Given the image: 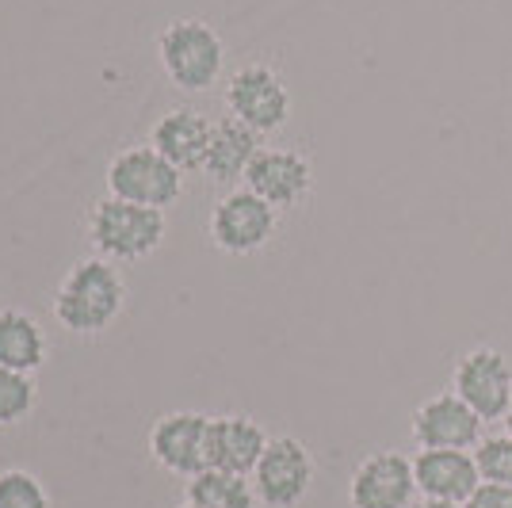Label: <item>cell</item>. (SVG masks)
Segmentation results:
<instances>
[{
  "mask_svg": "<svg viewBox=\"0 0 512 508\" xmlns=\"http://www.w3.org/2000/svg\"><path fill=\"white\" fill-rule=\"evenodd\" d=\"M127 306V283L104 256H85L62 276L54 291V321L73 337H100Z\"/></svg>",
  "mask_w": 512,
  "mask_h": 508,
  "instance_id": "obj_1",
  "label": "cell"
},
{
  "mask_svg": "<svg viewBox=\"0 0 512 508\" xmlns=\"http://www.w3.org/2000/svg\"><path fill=\"white\" fill-rule=\"evenodd\" d=\"M165 233H169L165 211L138 207L115 195L96 199L88 211V241L96 256H104L111 264H134L153 256L165 245Z\"/></svg>",
  "mask_w": 512,
  "mask_h": 508,
  "instance_id": "obj_2",
  "label": "cell"
},
{
  "mask_svg": "<svg viewBox=\"0 0 512 508\" xmlns=\"http://www.w3.org/2000/svg\"><path fill=\"white\" fill-rule=\"evenodd\" d=\"M157 62L180 92H207L226 73V43L207 20H172L157 35Z\"/></svg>",
  "mask_w": 512,
  "mask_h": 508,
  "instance_id": "obj_3",
  "label": "cell"
},
{
  "mask_svg": "<svg viewBox=\"0 0 512 508\" xmlns=\"http://www.w3.org/2000/svg\"><path fill=\"white\" fill-rule=\"evenodd\" d=\"M107 195L127 199L138 207H153V211H169L184 195V172L172 161H165L157 149L146 146H123L111 161H107Z\"/></svg>",
  "mask_w": 512,
  "mask_h": 508,
  "instance_id": "obj_4",
  "label": "cell"
},
{
  "mask_svg": "<svg viewBox=\"0 0 512 508\" xmlns=\"http://www.w3.org/2000/svg\"><path fill=\"white\" fill-rule=\"evenodd\" d=\"M226 107L256 134H272L291 119V92L268 62H249L226 81Z\"/></svg>",
  "mask_w": 512,
  "mask_h": 508,
  "instance_id": "obj_5",
  "label": "cell"
},
{
  "mask_svg": "<svg viewBox=\"0 0 512 508\" xmlns=\"http://www.w3.org/2000/svg\"><path fill=\"white\" fill-rule=\"evenodd\" d=\"M276 207H268L256 191L249 188H237L226 191L211 211V245L218 253L226 256H253L260 253L272 233H276Z\"/></svg>",
  "mask_w": 512,
  "mask_h": 508,
  "instance_id": "obj_6",
  "label": "cell"
},
{
  "mask_svg": "<svg viewBox=\"0 0 512 508\" xmlns=\"http://www.w3.org/2000/svg\"><path fill=\"white\" fill-rule=\"evenodd\" d=\"M314 486V459L302 440L276 436L253 470L256 501L264 508H299Z\"/></svg>",
  "mask_w": 512,
  "mask_h": 508,
  "instance_id": "obj_7",
  "label": "cell"
},
{
  "mask_svg": "<svg viewBox=\"0 0 512 508\" xmlns=\"http://www.w3.org/2000/svg\"><path fill=\"white\" fill-rule=\"evenodd\" d=\"M207 436H211V417L195 409H176L157 417L150 428V455L161 470L176 478H188L207 470Z\"/></svg>",
  "mask_w": 512,
  "mask_h": 508,
  "instance_id": "obj_8",
  "label": "cell"
},
{
  "mask_svg": "<svg viewBox=\"0 0 512 508\" xmlns=\"http://www.w3.org/2000/svg\"><path fill=\"white\" fill-rule=\"evenodd\" d=\"M451 394H459L482 421H501L512 402V363L497 348H470L455 363Z\"/></svg>",
  "mask_w": 512,
  "mask_h": 508,
  "instance_id": "obj_9",
  "label": "cell"
},
{
  "mask_svg": "<svg viewBox=\"0 0 512 508\" xmlns=\"http://www.w3.org/2000/svg\"><path fill=\"white\" fill-rule=\"evenodd\" d=\"M352 508H413L417 505V474L413 459L402 451H375L367 455L352 482H348Z\"/></svg>",
  "mask_w": 512,
  "mask_h": 508,
  "instance_id": "obj_10",
  "label": "cell"
},
{
  "mask_svg": "<svg viewBox=\"0 0 512 508\" xmlns=\"http://www.w3.org/2000/svg\"><path fill=\"white\" fill-rule=\"evenodd\" d=\"M482 417L459 394H436L413 409V440L421 451H470L482 444Z\"/></svg>",
  "mask_w": 512,
  "mask_h": 508,
  "instance_id": "obj_11",
  "label": "cell"
},
{
  "mask_svg": "<svg viewBox=\"0 0 512 508\" xmlns=\"http://www.w3.org/2000/svg\"><path fill=\"white\" fill-rule=\"evenodd\" d=\"M245 188L256 191L268 207L291 211L314 188V165L299 149H260L245 172Z\"/></svg>",
  "mask_w": 512,
  "mask_h": 508,
  "instance_id": "obj_12",
  "label": "cell"
},
{
  "mask_svg": "<svg viewBox=\"0 0 512 508\" xmlns=\"http://www.w3.org/2000/svg\"><path fill=\"white\" fill-rule=\"evenodd\" d=\"M413 474H417V493L428 501L467 505L474 489L482 486L474 451H421L413 459Z\"/></svg>",
  "mask_w": 512,
  "mask_h": 508,
  "instance_id": "obj_13",
  "label": "cell"
},
{
  "mask_svg": "<svg viewBox=\"0 0 512 508\" xmlns=\"http://www.w3.org/2000/svg\"><path fill=\"white\" fill-rule=\"evenodd\" d=\"M272 444V436L253 421V417H211V436H207V466L211 470H230L253 478L256 463L264 459V451Z\"/></svg>",
  "mask_w": 512,
  "mask_h": 508,
  "instance_id": "obj_14",
  "label": "cell"
},
{
  "mask_svg": "<svg viewBox=\"0 0 512 508\" xmlns=\"http://www.w3.org/2000/svg\"><path fill=\"white\" fill-rule=\"evenodd\" d=\"M211 142V119L195 107H172L150 127V146L180 172L199 169Z\"/></svg>",
  "mask_w": 512,
  "mask_h": 508,
  "instance_id": "obj_15",
  "label": "cell"
},
{
  "mask_svg": "<svg viewBox=\"0 0 512 508\" xmlns=\"http://www.w3.org/2000/svg\"><path fill=\"white\" fill-rule=\"evenodd\" d=\"M256 153H260V134L234 115H226V119L211 123V142H207L199 172L214 184H234V180H245Z\"/></svg>",
  "mask_w": 512,
  "mask_h": 508,
  "instance_id": "obj_16",
  "label": "cell"
},
{
  "mask_svg": "<svg viewBox=\"0 0 512 508\" xmlns=\"http://www.w3.org/2000/svg\"><path fill=\"white\" fill-rule=\"evenodd\" d=\"M46 333L35 314L27 310H0V367H12V371H23V375H35L46 363Z\"/></svg>",
  "mask_w": 512,
  "mask_h": 508,
  "instance_id": "obj_17",
  "label": "cell"
},
{
  "mask_svg": "<svg viewBox=\"0 0 512 508\" xmlns=\"http://www.w3.org/2000/svg\"><path fill=\"white\" fill-rule=\"evenodd\" d=\"M188 505L195 508H256L253 478L230 474V470H203L188 482Z\"/></svg>",
  "mask_w": 512,
  "mask_h": 508,
  "instance_id": "obj_18",
  "label": "cell"
},
{
  "mask_svg": "<svg viewBox=\"0 0 512 508\" xmlns=\"http://www.w3.org/2000/svg\"><path fill=\"white\" fill-rule=\"evenodd\" d=\"M39 405V386L31 375L12 371V367H0V428H12L23 424Z\"/></svg>",
  "mask_w": 512,
  "mask_h": 508,
  "instance_id": "obj_19",
  "label": "cell"
},
{
  "mask_svg": "<svg viewBox=\"0 0 512 508\" xmlns=\"http://www.w3.org/2000/svg\"><path fill=\"white\" fill-rule=\"evenodd\" d=\"M0 508H54V501L31 470H0Z\"/></svg>",
  "mask_w": 512,
  "mask_h": 508,
  "instance_id": "obj_20",
  "label": "cell"
},
{
  "mask_svg": "<svg viewBox=\"0 0 512 508\" xmlns=\"http://www.w3.org/2000/svg\"><path fill=\"white\" fill-rule=\"evenodd\" d=\"M474 463H478L482 482L512 486V436L509 432H501V436H482V444L474 451Z\"/></svg>",
  "mask_w": 512,
  "mask_h": 508,
  "instance_id": "obj_21",
  "label": "cell"
},
{
  "mask_svg": "<svg viewBox=\"0 0 512 508\" xmlns=\"http://www.w3.org/2000/svg\"><path fill=\"white\" fill-rule=\"evenodd\" d=\"M467 508H512V486L482 482V486L474 489V497L467 501Z\"/></svg>",
  "mask_w": 512,
  "mask_h": 508,
  "instance_id": "obj_22",
  "label": "cell"
},
{
  "mask_svg": "<svg viewBox=\"0 0 512 508\" xmlns=\"http://www.w3.org/2000/svg\"><path fill=\"white\" fill-rule=\"evenodd\" d=\"M413 508H467V505H451V501H428V497H421Z\"/></svg>",
  "mask_w": 512,
  "mask_h": 508,
  "instance_id": "obj_23",
  "label": "cell"
},
{
  "mask_svg": "<svg viewBox=\"0 0 512 508\" xmlns=\"http://www.w3.org/2000/svg\"><path fill=\"white\" fill-rule=\"evenodd\" d=\"M501 421H505V432L512 436V402H509V409H505V417H501Z\"/></svg>",
  "mask_w": 512,
  "mask_h": 508,
  "instance_id": "obj_24",
  "label": "cell"
},
{
  "mask_svg": "<svg viewBox=\"0 0 512 508\" xmlns=\"http://www.w3.org/2000/svg\"><path fill=\"white\" fill-rule=\"evenodd\" d=\"M180 508H195V505H188V501H184V505H180Z\"/></svg>",
  "mask_w": 512,
  "mask_h": 508,
  "instance_id": "obj_25",
  "label": "cell"
}]
</instances>
